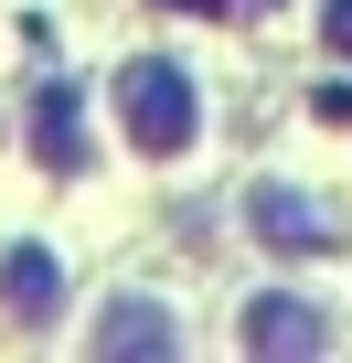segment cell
Wrapping results in <instances>:
<instances>
[{"label":"cell","instance_id":"5","mask_svg":"<svg viewBox=\"0 0 352 363\" xmlns=\"http://www.w3.org/2000/svg\"><path fill=\"white\" fill-rule=\"evenodd\" d=\"M33 160L64 171V182L86 171V86H43L33 96Z\"/></svg>","mask_w":352,"mask_h":363},{"label":"cell","instance_id":"1","mask_svg":"<svg viewBox=\"0 0 352 363\" xmlns=\"http://www.w3.org/2000/svg\"><path fill=\"white\" fill-rule=\"evenodd\" d=\"M118 128H128L139 160H182L203 139V86L171 54H139V65H118Z\"/></svg>","mask_w":352,"mask_h":363},{"label":"cell","instance_id":"6","mask_svg":"<svg viewBox=\"0 0 352 363\" xmlns=\"http://www.w3.org/2000/svg\"><path fill=\"white\" fill-rule=\"evenodd\" d=\"M86 342H96V352H182V320H171L160 299H107Z\"/></svg>","mask_w":352,"mask_h":363},{"label":"cell","instance_id":"3","mask_svg":"<svg viewBox=\"0 0 352 363\" xmlns=\"http://www.w3.org/2000/svg\"><path fill=\"white\" fill-rule=\"evenodd\" d=\"M235 342H246V352H331V310L299 299V289H256V299L235 310Z\"/></svg>","mask_w":352,"mask_h":363},{"label":"cell","instance_id":"9","mask_svg":"<svg viewBox=\"0 0 352 363\" xmlns=\"http://www.w3.org/2000/svg\"><path fill=\"white\" fill-rule=\"evenodd\" d=\"M256 11H267V0H256Z\"/></svg>","mask_w":352,"mask_h":363},{"label":"cell","instance_id":"4","mask_svg":"<svg viewBox=\"0 0 352 363\" xmlns=\"http://www.w3.org/2000/svg\"><path fill=\"white\" fill-rule=\"evenodd\" d=\"M64 310V257L54 246H11V257H0V320H11V331H43Z\"/></svg>","mask_w":352,"mask_h":363},{"label":"cell","instance_id":"2","mask_svg":"<svg viewBox=\"0 0 352 363\" xmlns=\"http://www.w3.org/2000/svg\"><path fill=\"white\" fill-rule=\"evenodd\" d=\"M246 225H256L267 257H331V246H341L331 203H310L299 182H256V193H246Z\"/></svg>","mask_w":352,"mask_h":363},{"label":"cell","instance_id":"7","mask_svg":"<svg viewBox=\"0 0 352 363\" xmlns=\"http://www.w3.org/2000/svg\"><path fill=\"white\" fill-rule=\"evenodd\" d=\"M320 54H352V0H320Z\"/></svg>","mask_w":352,"mask_h":363},{"label":"cell","instance_id":"8","mask_svg":"<svg viewBox=\"0 0 352 363\" xmlns=\"http://www.w3.org/2000/svg\"><path fill=\"white\" fill-rule=\"evenodd\" d=\"M160 11H225V0H160Z\"/></svg>","mask_w":352,"mask_h":363}]
</instances>
